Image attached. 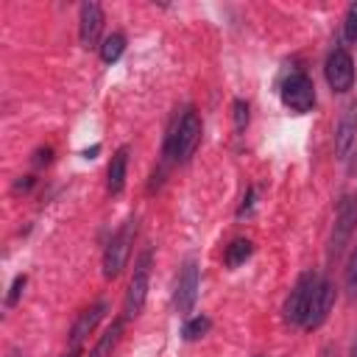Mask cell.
<instances>
[{
	"mask_svg": "<svg viewBox=\"0 0 357 357\" xmlns=\"http://www.w3.org/2000/svg\"><path fill=\"white\" fill-rule=\"evenodd\" d=\"M201 142V117L195 109H184L181 117L173 120L167 137H165V148H162V170L159 176L165 173L167 165L173 162H190V156L195 153Z\"/></svg>",
	"mask_w": 357,
	"mask_h": 357,
	"instance_id": "1",
	"label": "cell"
},
{
	"mask_svg": "<svg viewBox=\"0 0 357 357\" xmlns=\"http://www.w3.org/2000/svg\"><path fill=\"white\" fill-rule=\"evenodd\" d=\"M354 231H357V195L346 192L337 201V212H335V223H332V234H329V245H326L329 262H335L346 251Z\"/></svg>",
	"mask_w": 357,
	"mask_h": 357,
	"instance_id": "2",
	"label": "cell"
},
{
	"mask_svg": "<svg viewBox=\"0 0 357 357\" xmlns=\"http://www.w3.org/2000/svg\"><path fill=\"white\" fill-rule=\"evenodd\" d=\"M134 234H137V218L131 215L114 234L112 240L106 243V251H103V276L106 279H117L131 257V245H134Z\"/></svg>",
	"mask_w": 357,
	"mask_h": 357,
	"instance_id": "3",
	"label": "cell"
},
{
	"mask_svg": "<svg viewBox=\"0 0 357 357\" xmlns=\"http://www.w3.org/2000/svg\"><path fill=\"white\" fill-rule=\"evenodd\" d=\"M151 259H153V251L145 248L134 262V273H131V282H128V290H126V298H123V318L126 321L137 318L145 307L148 284H151Z\"/></svg>",
	"mask_w": 357,
	"mask_h": 357,
	"instance_id": "4",
	"label": "cell"
},
{
	"mask_svg": "<svg viewBox=\"0 0 357 357\" xmlns=\"http://www.w3.org/2000/svg\"><path fill=\"white\" fill-rule=\"evenodd\" d=\"M282 103L296 112V114H307L315 106V84L304 70H290L287 78L282 81Z\"/></svg>",
	"mask_w": 357,
	"mask_h": 357,
	"instance_id": "5",
	"label": "cell"
},
{
	"mask_svg": "<svg viewBox=\"0 0 357 357\" xmlns=\"http://www.w3.org/2000/svg\"><path fill=\"white\" fill-rule=\"evenodd\" d=\"M318 279H321V276H318L315 271H304V273L296 279V284H293V290L287 293L284 307H282V315H284V321H287V324H296V326H301V324H304Z\"/></svg>",
	"mask_w": 357,
	"mask_h": 357,
	"instance_id": "6",
	"label": "cell"
},
{
	"mask_svg": "<svg viewBox=\"0 0 357 357\" xmlns=\"http://www.w3.org/2000/svg\"><path fill=\"white\" fill-rule=\"evenodd\" d=\"M324 75H326V84H329L332 92H349L351 89V84H354V59L343 45L329 50L326 64H324Z\"/></svg>",
	"mask_w": 357,
	"mask_h": 357,
	"instance_id": "7",
	"label": "cell"
},
{
	"mask_svg": "<svg viewBox=\"0 0 357 357\" xmlns=\"http://www.w3.org/2000/svg\"><path fill=\"white\" fill-rule=\"evenodd\" d=\"M332 307H335V284L329 279H318L315 293H312V301H310V310H307V318H304L301 326L307 332L324 326L326 318H329V312H332Z\"/></svg>",
	"mask_w": 357,
	"mask_h": 357,
	"instance_id": "8",
	"label": "cell"
},
{
	"mask_svg": "<svg viewBox=\"0 0 357 357\" xmlns=\"http://www.w3.org/2000/svg\"><path fill=\"white\" fill-rule=\"evenodd\" d=\"M198 284H201V273H198V265L190 259V262H184L178 282H176V310L181 315L192 312V307L198 301Z\"/></svg>",
	"mask_w": 357,
	"mask_h": 357,
	"instance_id": "9",
	"label": "cell"
},
{
	"mask_svg": "<svg viewBox=\"0 0 357 357\" xmlns=\"http://www.w3.org/2000/svg\"><path fill=\"white\" fill-rule=\"evenodd\" d=\"M100 31H103V8L98 3H81L78 8V39H81V47H100L98 39H100Z\"/></svg>",
	"mask_w": 357,
	"mask_h": 357,
	"instance_id": "10",
	"label": "cell"
},
{
	"mask_svg": "<svg viewBox=\"0 0 357 357\" xmlns=\"http://www.w3.org/2000/svg\"><path fill=\"white\" fill-rule=\"evenodd\" d=\"M109 312V301H95L89 310H84L78 318H75V324H73V329H70V351H81V346H84V340L89 337V332L100 324V318Z\"/></svg>",
	"mask_w": 357,
	"mask_h": 357,
	"instance_id": "11",
	"label": "cell"
},
{
	"mask_svg": "<svg viewBox=\"0 0 357 357\" xmlns=\"http://www.w3.org/2000/svg\"><path fill=\"white\" fill-rule=\"evenodd\" d=\"M357 145V100L351 106H346V112L340 114L337 120V128H335V151L340 159H346Z\"/></svg>",
	"mask_w": 357,
	"mask_h": 357,
	"instance_id": "12",
	"label": "cell"
},
{
	"mask_svg": "<svg viewBox=\"0 0 357 357\" xmlns=\"http://www.w3.org/2000/svg\"><path fill=\"white\" fill-rule=\"evenodd\" d=\"M126 173H128V148L120 145L106 167V190L109 195H120L126 190Z\"/></svg>",
	"mask_w": 357,
	"mask_h": 357,
	"instance_id": "13",
	"label": "cell"
},
{
	"mask_svg": "<svg viewBox=\"0 0 357 357\" xmlns=\"http://www.w3.org/2000/svg\"><path fill=\"white\" fill-rule=\"evenodd\" d=\"M123 329H126V318H117L100 337H98V343L92 346V351H89V357H112V351H114V346L120 343V335H123Z\"/></svg>",
	"mask_w": 357,
	"mask_h": 357,
	"instance_id": "14",
	"label": "cell"
},
{
	"mask_svg": "<svg viewBox=\"0 0 357 357\" xmlns=\"http://www.w3.org/2000/svg\"><path fill=\"white\" fill-rule=\"evenodd\" d=\"M251 251H254L251 240H245V237H237V240H231V243L226 245V254H223V262H226V268H237V265H243V262L251 257Z\"/></svg>",
	"mask_w": 357,
	"mask_h": 357,
	"instance_id": "15",
	"label": "cell"
},
{
	"mask_svg": "<svg viewBox=\"0 0 357 357\" xmlns=\"http://www.w3.org/2000/svg\"><path fill=\"white\" fill-rule=\"evenodd\" d=\"M126 50V36L123 33H109L100 45V61L103 64H114Z\"/></svg>",
	"mask_w": 357,
	"mask_h": 357,
	"instance_id": "16",
	"label": "cell"
},
{
	"mask_svg": "<svg viewBox=\"0 0 357 357\" xmlns=\"http://www.w3.org/2000/svg\"><path fill=\"white\" fill-rule=\"evenodd\" d=\"M209 326H212V321H209L206 315H192V318L184 321L181 337H184V340H201V337L209 332Z\"/></svg>",
	"mask_w": 357,
	"mask_h": 357,
	"instance_id": "17",
	"label": "cell"
},
{
	"mask_svg": "<svg viewBox=\"0 0 357 357\" xmlns=\"http://www.w3.org/2000/svg\"><path fill=\"white\" fill-rule=\"evenodd\" d=\"M343 284H346V296L354 298L357 296V243L349 254V262H346V271H343Z\"/></svg>",
	"mask_w": 357,
	"mask_h": 357,
	"instance_id": "18",
	"label": "cell"
},
{
	"mask_svg": "<svg viewBox=\"0 0 357 357\" xmlns=\"http://www.w3.org/2000/svg\"><path fill=\"white\" fill-rule=\"evenodd\" d=\"M231 120H234V131L243 134L245 126H248V103H245L243 98H237V100L231 103Z\"/></svg>",
	"mask_w": 357,
	"mask_h": 357,
	"instance_id": "19",
	"label": "cell"
},
{
	"mask_svg": "<svg viewBox=\"0 0 357 357\" xmlns=\"http://www.w3.org/2000/svg\"><path fill=\"white\" fill-rule=\"evenodd\" d=\"M25 282H28V276H25V273H17V276H14V282H11L8 293H6V307H8V310H11V307L20 301L22 290H25Z\"/></svg>",
	"mask_w": 357,
	"mask_h": 357,
	"instance_id": "20",
	"label": "cell"
},
{
	"mask_svg": "<svg viewBox=\"0 0 357 357\" xmlns=\"http://www.w3.org/2000/svg\"><path fill=\"white\" fill-rule=\"evenodd\" d=\"M343 36H346L349 42H357V3H351L349 11H346V20H343Z\"/></svg>",
	"mask_w": 357,
	"mask_h": 357,
	"instance_id": "21",
	"label": "cell"
},
{
	"mask_svg": "<svg viewBox=\"0 0 357 357\" xmlns=\"http://www.w3.org/2000/svg\"><path fill=\"white\" fill-rule=\"evenodd\" d=\"M254 201H257V187H248L245 195H243V204H240V209H237V218H245V215L254 209Z\"/></svg>",
	"mask_w": 357,
	"mask_h": 357,
	"instance_id": "22",
	"label": "cell"
},
{
	"mask_svg": "<svg viewBox=\"0 0 357 357\" xmlns=\"http://www.w3.org/2000/svg\"><path fill=\"white\" fill-rule=\"evenodd\" d=\"M50 148H45V151H36V159H33V165H42V162H50Z\"/></svg>",
	"mask_w": 357,
	"mask_h": 357,
	"instance_id": "23",
	"label": "cell"
},
{
	"mask_svg": "<svg viewBox=\"0 0 357 357\" xmlns=\"http://www.w3.org/2000/svg\"><path fill=\"white\" fill-rule=\"evenodd\" d=\"M349 357H357V340H354V346H351V354Z\"/></svg>",
	"mask_w": 357,
	"mask_h": 357,
	"instance_id": "24",
	"label": "cell"
}]
</instances>
